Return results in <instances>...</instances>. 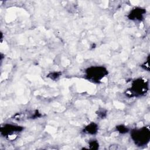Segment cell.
Returning a JSON list of instances; mask_svg holds the SVG:
<instances>
[{
    "instance_id": "cell-1",
    "label": "cell",
    "mask_w": 150,
    "mask_h": 150,
    "mask_svg": "<svg viewBox=\"0 0 150 150\" xmlns=\"http://www.w3.org/2000/svg\"><path fill=\"white\" fill-rule=\"evenodd\" d=\"M85 73L86 79L93 83H98L108 74V71L104 66H97L88 67Z\"/></svg>"
},
{
    "instance_id": "cell-2",
    "label": "cell",
    "mask_w": 150,
    "mask_h": 150,
    "mask_svg": "<svg viewBox=\"0 0 150 150\" xmlns=\"http://www.w3.org/2000/svg\"><path fill=\"white\" fill-rule=\"evenodd\" d=\"M131 137L135 145L144 146L146 145L150 139L149 129L145 127L133 129L131 132Z\"/></svg>"
},
{
    "instance_id": "cell-3",
    "label": "cell",
    "mask_w": 150,
    "mask_h": 150,
    "mask_svg": "<svg viewBox=\"0 0 150 150\" xmlns=\"http://www.w3.org/2000/svg\"><path fill=\"white\" fill-rule=\"evenodd\" d=\"M148 83L143 79H139L134 80L129 90L131 96H138L145 93L148 90Z\"/></svg>"
},
{
    "instance_id": "cell-4",
    "label": "cell",
    "mask_w": 150,
    "mask_h": 150,
    "mask_svg": "<svg viewBox=\"0 0 150 150\" xmlns=\"http://www.w3.org/2000/svg\"><path fill=\"white\" fill-rule=\"evenodd\" d=\"M23 128L21 126L13 125V124H5L1 128V133L2 135L9 136L14 134L16 132H21Z\"/></svg>"
},
{
    "instance_id": "cell-5",
    "label": "cell",
    "mask_w": 150,
    "mask_h": 150,
    "mask_svg": "<svg viewBox=\"0 0 150 150\" xmlns=\"http://www.w3.org/2000/svg\"><path fill=\"white\" fill-rule=\"evenodd\" d=\"M146 13L145 9L137 7L131 11L128 15V18L132 21H140L144 18V15Z\"/></svg>"
},
{
    "instance_id": "cell-6",
    "label": "cell",
    "mask_w": 150,
    "mask_h": 150,
    "mask_svg": "<svg viewBox=\"0 0 150 150\" xmlns=\"http://www.w3.org/2000/svg\"><path fill=\"white\" fill-rule=\"evenodd\" d=\"M98 127L94 122H91L88 124L84 129V132L91 135H94L98 132Z\"/></svg>"
},
{
    "instance_id": "cell-7",
    "label": "cell",
    "mask_w": 150,
    "mask_h": 150,
    "mask_svg": "<svg viewBox=\"0 0 150 150\" xmlns=\"http://www.w3.org/2000/svg\"><path fill=\"white\" fill-rule=\"evenodd\" d=\"M117 130L121 134H125L128 132V128L124 125H120L116 127Z\"/></svg>"
},
{
    "instance_id": "cell-8",
    "label": "cell",
    "mask_w": 150,
    "mask_h": 150,
    "mask_svg": "<svg viewBox=\"0 0 150 150\" xmlns=\"http://www.w3.org/2000/svg\"><path fill=\"white\" fill-rule=\"evenodd\" d=\"M89 146H90V149H97L99 147V144L97 140L93 139L89 142Z\"/></svg>"
},
{
    "instance_id": "cell-9",
    "label": "cell",
    "mask_w": 150,
    "mask_h": 150,
    "mask_svg": "<svg viewBox=\"0 0 150 150\" xmlns=\"http://www.w3.org/2000/svg\"><path fill=\"white\" fill-rule=\"evenodd\" d=\"M60 73L59 72H53L51 73L50 74H48L47 77H49L50 79H53V80H55L59 78V77L60 76Z\"/></svg>"
}]
</instances>
